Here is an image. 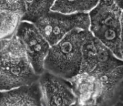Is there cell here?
<instances>
[{
    "label": "cell",
    "mask_w": 123,
    "mask_h": 106,
    "mask_svg": "<svg viewBox=\"0 0 123 106\" xmlns=\"http://www.w3.org/2000/svg\"><path fill=\"white\" fill-rule=\"evenodd\" d=\"M35 25L50 46L55 45L75 29L89 31V13L65 15L50 11Z\"/></svg>",
    "instance_id": "obj_5"
},
{
    "label": "cell",
    "mask_w": 123,
    "mask_h": 106,
    "mask_svg": "<svg viewBox=\"0 0 123 106\" xmlns=\"http://www.w3.org/2000/svg\"><path fill=\"white\" fill-rule=\"evenodd\" d=\"M118 101H123V81L121 84L120 89V92H119V98H118Z\"/></svg>",
    "instance_id": "obj_14"
},
{
    "label": "cell",
    "mask_w": 123,
    "mask_h": 106,
    "mask_svg": "<svg viewBox=\"0 0 123 106\" xmlns=\"http://www.w3.org/2000/svg\"><path fill=\"white\" fill-rule=\"evenodd\" d=\"M25 48L15 35L0 40V91H7L38 82Z\"/></svg>",
    "instance_id": "obj_2"
},
{
    "label": "cell",
    "mask_w": 123,
    "mask_h": 106,
    "mask_svg": "<svg viewBox=\"0 0 123 106\" xmlns=\"http://www.w3.org/2000/svg\"><path fill=\"white\" fill-rule=\"evenodd\" d=\"M123 106V101H118L117 103H115L114 106Z\"/></svg>",
    "instance_id": "obj_16"
},
{
    "label": "cell",
    "mask_w": 123,
    "mask_h": 106,
    "mask_svg": "<svg viewBox=\"0 0 123 106\" xmlns=\"http://www.w3.org/2000/svg\"><path fill=\"white\" fill-rule=\"evenodd\" d=\"M123 66L109 48L87 31L82 46V60L80 72L100 74L114 70Z\"/></svg>",
    "instance_id": "obj_6"
},
{
    "label": "cell",
    "mask_w": 123,
    "mask_h": 106,
    "mask_svg": "<svg viewBox=\"0 0 123 106\" xmlns=\"http://www.w3.org/2000/svg\"><path fill=\"white\" fill-rule=\"evenodd\" d=\"M115 3L123 12V1H115Z\"/></svg>",
    "instance_id": "obj_15"
},
{
    "label": "cell",
    "mask_w": 123,
    "mask_h": 106,
    "mask_svg": "<svg viewBox=\"0 0 123 106\" xmlns=\"http://www.w3.org/2000/svg\"><path fill=\"white\" fill-rule=\"evenodd\" d=\"M25 10V1H0V40L15 35Z\"/></svg>",
    "instance_id": "obj_9"
},
{
    "label": "cell",
    "mask_w": 123,
    "mask_h": 106,
    "mask_svg": "<svg viewBox=\"0 0 123 106\" xmlns=\"http://www.w3.org/2000/svg\"><path fill=\"white\" fill-rule=\"evenodd\" d=\"M0 106H44L38 82L7 91H0Z\"/></svg>",
    "instance_id": "obj_10"
},
{
    "label": "cell",
    "mask_w": 123,
    "mask_h": 106,
    "mask_svg": "<svg viewBox=\"0 0 123 106\" xmlns=\"http://www.w3.org/2000/svg\"><path fill=\"white\" fill-rule=\"evenodd\" d=\"M72 106H80L79 104H78L77 103H74V104H73Z\"/></svg>",
    "instance_id": "obj_17"
},
{
    "label": "cell",
    "mask_w": 123,
    "mask_h": 106,
    "mask_svg": "<svg viewBox=\"0 0 123 106\" xmlns=\"http://www.w3.org/2000/svg\"><path fill=\"white\" fill-rule=\"evenodd\" d=\"M88 31L75 29L51 46L44 62L45 71L69 80L80 72L82 46Z\"/></svg>",
    "instance_id": "obj_3"
},
{
    "label": "cell",
    "mask_w": 123,
    "mask_h": 106,
    "mask_svg": "<svg viewBox=\"0 0 123 106\" xmlns=\"http://www.w3.org/2000/svg\"><path fill=\"white\" fill-rule=\"evenodd\" d=\"M54 2V1H25L26 10L22 21L35 25L51 11Z\"/></svg>",
    "instance_id": "obj_12"
},
{
    "label": "cell",
    "mask_w": 123,
    "mask_h": 106,
    "mask_svg": "<svg viewBox=\"0 0 123 106\" xmlns=\"http://www.w3.org/2000/svg\"><path fill=\"white\" fill-rule=\"evenodd\" d=\"M122 15L123 11L115 1H99L89 13V31L120 60H123L120 48Z\"/></svg>",
    "instance_id": "obj_4"
},
{
    "label": "cell",
    "mask_w": 123,
    "mask_h": 106,
    "mask_svg": "<svg viewBox=\"0 0 123 106\" xmlns=\"http://www.w3.org/2000/svg\"><path fill=\"white\" fill-rule=\"evenodd\" d=\"M69 81L80 106H112L118 101L123 66L105 73L80 72Z\"/></svg>",
    "instance_id": "obj_1"
},
{
    "label": "cell",
    "mask_w": 123,
    "mask_h": 106,
    "mask_svg": "<svg viewBox=\"0 0 123 106\" xmlns=\"http://www.w3.org/2000/svg\"><path fill=\"white\" fill-rule=\"evenodd\" d=\"M99 1H56L51 11L65 15L89 13L98 4Z\"/></svg>",
    "instance_id": "obj_11"
},
{
    "label": "cell",
    "mask_w": 123,
    "mask_h": 106,
    "mask_svg": "<svg viewBox=\"0 0 123 106\" xmlns=\"http://www.w3.org/2000/svg\"><path fill=\"white\" fill-rule=\"evenodd\" d=\"M120 48H121V54L123 60V12L122 15V34H121V45H120Z\"/></svg>",
    "instance_id": "obj_13"
},
{
    "label": "cell",
    "mask_w": 123,
    "mask_h": 106,
    "mask_svg": "<svg viewBox=\"0 0 123 106\" xmlns=\"http://www.w3.org/2000/svg\"><path fill=\"white\" fill-rule=\"evenodd\" d=\"M15 36L23 45L33 70L40 76L45 72L44 62L50 45L34 24L26 21L21 22Z\"/></svg>",
    "instance_id": "obj_7"
},
{
    "label": "cell",
    "mask_w": 123,
    "mask_h": 106,
    "mask_svg": "<svg viewBox=\"0 0 123 106\" xmlns=\"http://www.w3.org/2000/svg\"><path fill=\"white\" fill-rule=\"evenodd\" d=\"M44 106H72L76 97L69 80L45 71L38 80Z\"/></svg>",
    "instance_id": "obj_8"
}]
</instances>
